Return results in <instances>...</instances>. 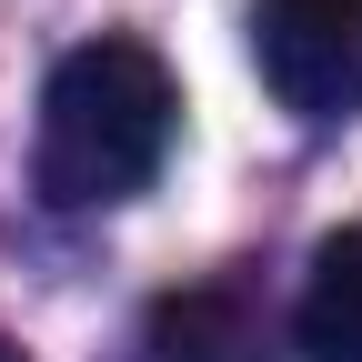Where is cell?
Instances as JSON below:
<instances>
[{"label":"cell","mask_w":362,"mask_h":362,"mask_svg":"<svg viewBox=\"0 0 362 362\" xmlns=\"http://www.w3.org/2000/svg\"><path fill=\"white\" fill-rule=\"evenodd\" d=\"M252 71L292 121L362 111V0H252Z\"/></svg>","instance_id":"cell-2"},{"label":"cell","mask_w":362,"mask_h":362,"mask_svg":"<svg viewBox=\"0 0 362 362\" xmlns=\"http://www.w3.org/2000/svg\"><path fill=\"white\" fill-rule=\"evenodd\" d=\"M181 131V81L151 40H81L40 90V202L51 211H111L151 192Z\"/></svg>","instance_id":"cell-1"},{"label":"cell","mask_w":362,"mask_h":362,"mask_svg":"<svg viewBox=\"0 0 362 362\" xmlns=\"http://www.w3.org/2000/svg\"><path fill=\"white\" fill-rule=\"evenodd\" d=\"M292 342H302V362H362V221L312 252L302 302H292Z\"/></svg>","instance_id":"cell-4"},{"label":"cell","mask_w":362,"mask_h":362,"mask_svg":"<svg viewBox=\"0 0 362 362\" xmlns=\"http://www.w3.org/2000/svg\"><path fill=\"white\" fill-rule=\"evenodd\" d=\"M151 362H272V332L242 282H192V292H161L151 322H141Z\"/></svg>","instance_id":"cell-3"},{"label":"cell","mask_w":362,"mask_h":362,"mask_svg":"<svg viewBox=\"0 0 362 362\" xmlns=\"http://www.w3.org/2000/svg\"><path fill=\"white\" fill-rule=\"evenodd\" d=\"M0 362H21V352H11V342H0Z\"/></svg>","instance_id":"cell-5"}]
</instances>
